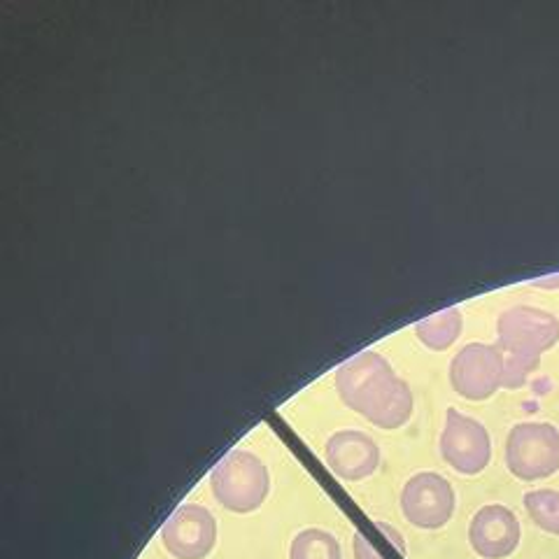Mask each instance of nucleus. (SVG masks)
I'll return each mask as SVG.
<instances>
[{"mask_svg":"<svg viewBox=\"0 0 559 559\" xmlns=\"http://www.w3.org/2000/svg\"><path fill=\"white\" fill-rule=\"evenodd\" d=\"M324 462L331 468V474L341 480L359 483L376 474L380 464V448L369 433L343 429L326 441Z\"/></svg>","mask_w":559,"mask_h":559,"instance_id":"9d476101","label":"nucleus"},{"mask_svg":"<svg viewBox=\"0 0 559 559\" xmlns=\"http://www.w3.org/2000/svg\"><path fill=\"white\" fill-rule=\"evenodd\" d=\"M559 343V320L552 312L534 306L503 310L497 322V345L520 353L544 355Z\"/></svg>","mask_w":559,"mask_h":559,"instance_id":"6e6552de","label":"nucleus"},{"mask_svg":"<svg viewBox=\"0 0 559 559\" xmlns=\"http://www.w3.org/2000/svg\"><path fill=\"white\" fill-rule=\"evenodd\" d=\"M454 489L441 474L423 471L401 489V511L417 530L436 532L454 515Z\"/></svg>","mask_w":559,"mask_h":559,"instance_id":"39448f33","label":"nucleus"},{"mask_svg":"<svg viewBox=\"0 0 559 559\" xmlns=\"http://www.w3.org/2000/svg\"><path fill=\"white\" fill-rule=\"evenodd\" d=\"M162 540L175 559H205L217 544V520L205 506L182 503L164 522Z\"/></svg>","mask_w":559,"mask_h":559,"instance_id":"0eeeda50","label":"nucleus"},{"mask_svg":"<svg viewBox=\"0 0 559 559\" xmlns=\"http://www.w3.org/2000/svg\"><path fill=\"white\" fill-rule=\"evenodd\" d=\"M353 555L355 559H384L380 550L361 532H355L353 536Z\"/></svg>","mask_w":559,"mask_h":559,"instance_id":"2eb2a0df","label":"nucleus"},{"mask_svg":"<svg viewBox=\"0 0 559 559\" xmlns=\"http://www.w3.org/2000/svg\"><path fill=\"white\" fill-rule=\"evenodd\" d=\"M522 540L518 515L501 503H487L476 511L468 524V544L483 559L511 557Z\"/></svg>","mask_w":559,"mask_h":559,"instance_id":"1a4fd4ad","label":"nucleus"},{"mask_svg":"<svg viewBox=\"0 0 559 559\" xmlns=\"http://www.w3.org/2000/svg\"><path fill=\"white\" fill-rule=\"evenodd\" d=\"M336 390L343 404L380 429L404 427L413 415V394L382 355L366 353L347 359L336 369Z\"/></svg>","mask_w":559,"mask_h":559,"instance_id":"f257e3e1","label":"nucleus"},{"mask_svg":"<svg viewBox=\"0 0 559 559\" xmlns=\"http://www.w3.org/2000/svg\"><path fill=\"white\" fill-rule=\"evenodd\" d=\"M462 312L457 308H443L415 324V336L429 349H448L462 334Z\"/></svg>","mask_w":559,"mask_h":559,"instance_id":"9b49d317","label":"nucleus"},{"mask_svg":"<svg viewBox=\"0 0 559 559\" xmlns=\"http://www.w3.org/2000/svg\"><path fill=\"white\" fill-rule=\"evenodd\" d=\"M497 347H499V353H501V366H503L501 388L503 390H518V388H522V384L530 380V376L538 369L540 357L538 355H530V353H520V349L501 347V345H497Z\"/></svg>","mask_w":559,"mask_h":559,"instance_id":"4468645a","label":"nucleus"},{"mask_svg":"<svg viewBox=\"0 0 559 559\" xmlns=\"http://www.w3.org/2000/svg\"><path fill=\"white\" fill-rule=\"evenodd\" d=\"M213 495L231 513H252L266 501L271 478L269 468L248 450H231L210 471Z\"/></svg>","mask_w":559,"mask_h":559,"instance_id":"f03ea898","label":"nucleus"},{"mask_svg":"<svg viewBox=\"0 0 559 559\" xmlns=\"http://www.w3.org/2000/svg\"><path fill=\"white\" fill-rule=\"evenodd\" d=\"M289 559H343L336 536L324 530H304L294 536Z\"/></svg>","mask_w":559,"mask_h":559,"instance_id":"f8f14e48","label":"nucleus"},{"mask_svg":"<svg viewBox=\"0 0 559 559\" xmlns=\"http://www.w3.org/2000/svg\"><path fill=\"white\" fill-rule=\"evenodd\" d=\"M501 353L497 345L468 343L450 364L452 390L468 401H485L501 390Z\"/></svg>","mask_w":559,"mask_h":559,"instance_id":"423d86ee","label":"nucleus"},{"mask_svg":"<svg viewBox=\"0 0 559 559\" xmlns=\"http://www.w3.org/2000/svg\"><path fill=\"white\" fill-rule=\"evenodd\" d=\"M441 457L462 476H478L492 462V439L485 425L457 408H448L441 433Z\"/></svg>","mask_w":559,"mask_h":559,"instance_id":"20e7f679","label":"nucleus"},{"mask_svg":"<svg viewBox=\"0 0 559 559\" xmlns=\"http://www.w3.org/2000/svg\"><path fill=\"white\" fill-rule=\"evenodd\" d=\"M506 466L518 480L534 483L559 471V429L550 423H520L506 439Z\"/></svg>","mask_w":559,"mask_h":559,"instance_id":"7ed1b4c3","label":"nucleus"},{"mask_svg":"<svg viewBox=\"0 0 559 559\" xmlns=\"http://www.w3.org/2000/svg\"><path fill=\"white\" fill-rule=\"evenodd\" d=\"M524 509H527L536 527L559 538V492L557 489H550V487L532 489V492L524 495Z\"/></svg>","mask_w":559,"mask_h":559,"instance_id":"ddd939ff","label":"nucleus"},{"mask_svg":"<svg viewBox=\"0 0 559 559\" xmlns=\"http://www.w3.org/2000/svg\"><path fill=\"white\" fill-rule=\"evenodd\" d=\"M376 530H378V532H382V536L388 538L390 544H392L401 555L406 552V540H404V536L399 534V530H396V527H392V524H388V522H376Z\"/></svg>","mask_w":559,"mask_h":559,"instance_id":"dca6fc26","label":"nucleus"}]
</instances>
